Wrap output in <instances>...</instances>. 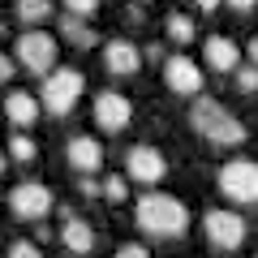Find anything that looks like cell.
<instances>
[{
  "label": "cell",
  "mask_w": 258,
  "mask_h": 258,
  "mask_svg": "<svg viewBox=\"0 0 258 258\" xmlns=\"http://www.w3.org/2000/svg\"><path fill=\"white\" fill-rule=\"evenodd\" d=\"M249 64L258 69V39H249Z\"/></svg>",
  "instance_id": "f546056e"
},
{
  "label": "cell",
  "mask_w": 258,
  "mask_h": 258,
  "mask_svg": "<svg viewBox=\"0 0 258 258\" xmlns=\"http://www.w3.org/2000/svg\"><path fill=\"white\" fill-rule=\"evenodd\" d=\"M5 116L26 134V129L39 120V99H35V95H26V91H13L9 99H5Z\"/></svg>",
  "instance_id": "9a60e30c"
},
{
  "label": "cell",
  "mask_w": 258,
  "mask_h": 258,
  "mask_svg": "<svg viewBox=\"0 0 258 258\" xmlns=\"http://www.w3.org/2000/svg\"><path fill=\"white\" fill-rule=\"evenodd\" d=\"M5 168H9V159H5V151H0V176H5Z\"/></svg>",
  "instance_id": "4dcf8cb0"
},
{
  "label": "cell",
  "mask_w": 258,
  "mask_h": 258,
  "mask_svg": "<svg viewBox=\"0 0 258 258\" xmlns=\"http://www.w3.org/2000/svg\"><path fill=\"white\" fill-rule=\"evenodd\" d=\"M194 5H198V9H207V13H211V9H220L224 0H194Z\"/></svg>",
  "instance_id": "f1b7e54d"
},
{
  "label": "cell",
  "mask_w": 258,
  "mask_h": 258,
  "mask_svg": "<svg viewBox=\"0 0 258 258\" xmlns=\"http://www.w3.org/2000/svg\"><path fill=\"white\" fill-rule=\"evenodd\" d=\"M224 5H228L232 13H249V9H254V5H258V0H224Z\"/></svg>",
  "instance_id": "4316f807"
},
{
  "label": "cell",
  "mask_w": 258,
  "mask_h": 258,
  "mask_svg": "<svg viewBox=\"0 0 258 258\" xmlns=\"http://www.w3.org/2000/svg\"><path fill=\"white\" fill-rule=\"evenodd\" d=\"M95 9H99V0H64V13L69 18H95Z\"/></svg>",
  "instance_id": "7402d4cb"
},
{
  "label": "cell",
  "mask_w": 258,
  "mask_h": 258,
  "mask_svg": "<svg viewBox=\"0 0 258 258\" xmlns=\"http://www.w3.org/2000/svg\"><path fill=\"white\" fill-rule=\"evenodd\" d=\"M138 64H142V52L129 39H112V43H103V69L116 78H129V74H138Z\"/></svg>",
  "instance_id": "4fadbf2b"
},
{
  "label": "cell",
  "mask_w": 258,
  "mask_h": 258,
  "mask_svg": "<svg viewBox=\"0 0 258 258\" xmlns=\"http://www.w3.org/2000/svg\"><path fill=\"white\" fill-rule=\"evenodd\" d=\"M168 39L172 43H194V18H185V13H168Z\"/></svg>",
  "instance_id": "ac0fdd59"
},
{
  "label": "cell",
  "mask_w": 258,
  "mask_h": 258,
  "mask_svg": "<svg viewBox=\"0 0 258 258\" xmlns=\"http://www.w3.org/2000/svg\"><path fill=\"white\" fill-rule=\"evenodd\" d=\"M9 207H13V215L39 224L56 207V198H52V189H47L43 181H22V185H13V189H9Z\"/></svg>",
  "instance_id": "8992f818"
},
{
  "label": "cell",
  "mask_w": 258,
  "mask_h": 258,
  "mask_svg": "<svg viewBox=\"0 0 258 258\" xmlns=\"http://www.w3.org/2000/svg\"><path fill=\"white\" fill-rule=\"evenodd\" d=\"M138 228L151 232V237H164V241H176L189 232V211H185L181 198H172V194H142L138 198Z\"/></svg>",
  "instance_id": "6da1fadb"
},
{
  "label": "cell",
  "mask_w": 258,
  "mask_h": 258,
  "mask_svg": "<svg viewBox=\"0 0 258 258\" xmlns=\"http://www.w3.org/2000/svg\"><path fill=\"white\" fill-rule=\"evenodd\" d=\"M203 228H207V241L215 249H237L245 241V220L237 211H207Z\"/></svg>",
  "instance_id": "ba28073f"
},
{
  "label": "cell",
  "mask_w": 258,
  "mask_h": 258,
  "mask_svg": "<svg viewBox=\"0 0 258 258\" xmlns=\"http://www.w3.org/2000/svg\"><path fill=\"white\" fill-rule=\"evenodd\" d=\"M9 78H13V56L0 52V82H9Z\"/></svg>",
  "instance_id": "484cf974"
},
{
  "label": "cell",
  "mask_w": 258,
  "mask_h": 258,
  "mask_svg": "<svg viewBox=\"0 0 258 258\" xmlns=\"http://www.w3.org/2000/svg\"><path fill=\"white\" fill-rule=\"evenodd\" d=\"M164 172H168V159L159 155L155 147L138 142V147H129V151H125V181L155 185V181H164Z\"/></svg>",
  "instance_id": "52a82bcc"
},
{
  "label": "cell",
  "mask_w": 258,
  "mask_h": 258,
  "mask_svg": "<svg viewBox=\"0 0 258 258\" xmlns=\"http://www.w3.org/2000/svg\"><path fill=\"white\" fill-rule=\"evenodd\" d=\"M116 258H151V249H147V245H134V241H129V245H120V249H116Z\"/></svg>",
  "instance_id": "cb8c5ba5"
},
{
  "label": "cell",
  "mask_w": 258,
  "mask_h": 258,
  "mask_svg": "<svg viewBox=\"0 0 258 258\" xmlns=\"http://www.w3.org/2000/svg\"><path fill=\"white\" fill-rule=\"evenodd\" d=\"M237 64H241V47L232 43V39H224V35L207 39V69H215V74H232Z\"/></svg>",
  "instance_id": "5bb4252c"
},
{
  "label": "cell",
  "mask_w": 258,
  "mask_h": 258,
  "mask_svg": "<svg viewBox=\"0 0 258 258\" xmlns=\"http://www.w3.org/2000/svg\"><path fill=\"white\" fill-rule=\"evenodd\" d=\"M64 159H69L74 172L91 176V172H99V168H103V147L82 134V138H69V142H64Z\"/></svg>",
  "instance_id": "8fae6325"
},
{
  "label": "cell",
  "mask_w": 258,
  "mask_h": 258,
  "mask_svg": "<svg viewBox=\"0 0 258 258\" xmlns=\"http://www.w3.org/2000/svg\"><path fill=\"white\" fill-rule=\"evenodd\" d=\"M60 241H64V249H69L74 258L91 254V249H95V228H91V220H82L78 211H64V224H60Z\"/></svg>",
  "instance_id": "7c38bea8"
},
{
  "label": "cell",
  "mask_w": 258,
  "mask_h": 258,
  "mask_svg": "<svg viewBox=\"0 0 258 258\" xmlns=\"http://www.w3.org/2000/svg\"><path fill=\"white\" fill-rule=\"evenodd\" d=\"M18 18L26 26H43L52 18V0H18Z\"/></svg>",
  "instance_id": "e0dca14e"
},
{
  "label": "cell",
  "mask_w": 258,
  "mask_h": 258,
  "mask_svg": "<svg viewBox=\"0 0 258 258\" xmlns=\"http://www.w3.org/2000/svg\"><path fill=\"white\" fill-rule=\"evenodd\" d=\"M60 39H64V43H74V47H95V43H99V35H95L91 22L69 18V13L60 18Z\"/></svg>",
  "instance_id": "2e32d148"
},
{
  "label": "cell",
  "mask_w": 258,
  "mask_h": 258,
  "mask_svg": "<svg viewBox=\"0 0 258 258\" xmlns=\"http://www.w3.org/2000/svg\"><path fill=\"white\" fill-rule=\"evenodd\" d=\"M147 60H159V64H164V47H159V43H151V47H147Z\"/></svg>",
  "instance_id": "83f0119b"
},
{
  "label": "cell",
  "mask_w": 258,
  "mask_h": 258,
  "mask_svg": "<svg viewBox=\"0 0 258 258\" xmlns=\"http://www.w3.org/2000/svg\"><path fill=\"white\" fill-rule=\"evenodd\" d=\"M129 116H134V103H129L125 95L103 91L99 99H95V125H99L103 134H120V129L129 125Z\"/></svg>",
  "instance_id": "30bf717a"
},
{
  "label": "cell",
  "mask_w": 258,
  "mask_h": 258,
  "mask_svg": "<svg viewBox=\"0 0 258 258\" xmlns=\"http://www.w3.org/2000/svg\"><path fill=\"white\" fill-rule=\"evenodd\" d=\"M18 64L30 69V74H39V78H47L56 69V39L47 35V30L30 26L26 35L18 39Z\"/></svg>",
  "instance_id": "5b68a950"
},
{
  "label": "cell",
  "mask_w": 258,
  "mask_h": 258,
  "mask_svg": "<svg viewBox=\"0 0 258 258\" xmlns=\"http://www.w3.org/2000/svg\"><path fill=\"white\" fill-rule=\"evenodd\" d=\"M220 189L228 203L237 207H254L258 203V164L254 159H232L220 168Z\"/></svg>",
  "instance_id": "277c9868"
},
{
  "label": "cell",
  "mask_w": 258,
  "mask_h": 258,
  "mask_svg": "<svg viewBox=\"0 0 258 258\" xmlns=\"http://www.w3.org/2000/svg\"><path fill=\"white\" fill-rule=\"evenodd\" d=\"M164 82L172 95H198L203 91V69L189 56H164Z\"/></svg>",
  "instance_id": "9c48e42d"
},
{
  "label": "cell",
  "mask_w": 258,
  "mask_h": 258,
  "mask_svg": "<svg viewBox=\"0 0 258 258\" xmlns=\"http://www.w3.org/2000/svg\"><path fill=\"white\" fill-rule=\"evenodd\" d=\"M103 198H108V203H125L129 198V181L125 176H108V181H103Z\"/></svg>",
  "instance_id": "44dd1931"
},
{
  "label": "cell",
  "mask_w": 258,
  "mask_h": 258,
  "mask_svg": "<svg viewBox=\"0 0 258 258\" xmlns=\"http://www.w3.org/2000/svg\"><path fill=\"white\" fill-rule=\"evenodd\" d=\"M9 258H43V249H39L35 241H13V245H9Z\"/></svg>",
  "instance_id": "603a6c76"
},
{
  "label": "cell",
  "mask_w": 258,
  "mask_h": 258,
  "mask_svg": "<svg viewBox=\"0 0 258 258\" xmlns=\"http://www.w3.org/2000/svg\"><path fill=\"white\" fill-rule=\"evenodd\" d=\"M9 155L18 159V164H30V159L39 155V147H35V138H30V134H22V129H18V134H13V142H9Z\"/></svg>",
  "instance_id": "d6986e66"
},
{
  "label": "cell",
  "mask_w": 258,
  "mask_h": 258,
  "mask_svg": "<svg viewBox=\"0 0 258 258\" xmlns=\"http://www.w3.org/2000/svg\"><path fill=\"white\" fill-rule=\"evenodd\" d=\"M232 78H237V91L241 95H254L258 91V69H254V64H237V69H232Z\"/></svg>",
  "instance_id": "ffe728a7"
},
{
  "label": "cell",
  "mask_w": 258,
  "mask_h": 258,
  "mask_svg": "<svg viewBox=\"0 0 258 258\" xmlns=\"http://www.w3.org/2000/svg\"><path fill=\"white\" fill-rule=\"evenodd\" d=\"M189 120H194V129H198L207 142H215V147H241V142H245V125H241L220 99H194Z\"/></svg>",
  "instance_id": "7a4b0ae2"
},
{
  "label": "cell",
  "mask_w": 258,
  "mask_h": 258,
  "mask_svg": "<svg viewBox=\"0 0 258 258\" xmlns=\"http://www.w3.org/2000/svg\"><path fill=\"white\" fill-rule=\"evenodd\" d=\"M78 189H82L86 198H99V194H103V185L95 181V176H82V181H78Z\"/></svg>",
  "instance_id": "d4e9b609"
},
{
  "label": "cell",
  "mask_w": 258,
  "mask_h": 258,
  "mask_svg": "<svg viewBox=\"0 0 258 258\" xmlns=\"http://www.w3.org/2000/svg\"><path fill=\"white\" fill-rule=\"evenodd\" d=\"M82 91H86V78L78 69H52L43 78V99H39V108H47L52 116H69L78 108V99H82Z\"/></svg>",
  "instance_id": "3957f363"
}]
</instances>
